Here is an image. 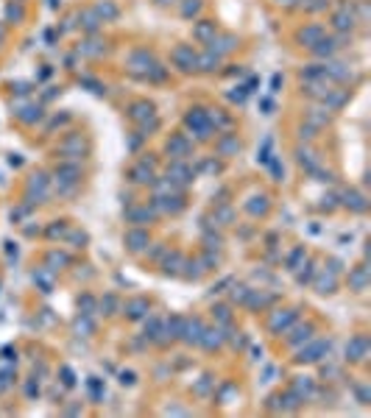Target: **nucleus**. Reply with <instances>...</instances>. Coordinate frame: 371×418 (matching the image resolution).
<instances>
[{
  "instance_id": "1",
  "label": "nucleus",
  "mask_w": 371,
  "mask_h": 418,
  "mask_svg": "<svg viewBox=\"0 0 371 418\" xmlns=\"http://www.w3.org/2000/svg\"><path fill=\"white\" fill-rule=\"evenodd\" d=\"M78 179H81L78 165L64 162L61 167H56V184L61 187V195H73V193H76V187H78Z\"/></svg>"
},
{
  "instance_id": "2",
  "label": "nucleus",
  "mask_w": 371,
  "mask_h": 418,
  "mask_svg": "<svg viewBox=\"0 0 371 418\" xmlns=\"http://www.w3.org/2000/svg\"><path fill=\"white\" fill-rule=\"evenodd\" d=\"M184 123H187V128H193V134L199 137V139H209L212 131H215L204 109H190V114L184 117Z\"/></svg>"
},
{
  "instance_id": "3",
  "label": "nucleus",
  "mask_w": 371,
  "mask_h": 418,
  "mask_svg": "<svg viewBox=\"0 0 371 418\" xmlns=\"http://www.w3.org/2000/svg\"><path fill=\"white\" fill-rule=\"evenodd\" d=\"M126 64H129L131 73H137V76H145V78H148V73L156 67L154 56H151L148 51H131V53H129V59H126Z\"/></svg>"
},
{
  "instance_id": "4",
  "label": "nucleus",
  "mask_w": 371,
  "mask_h": 418,
  "mask_svg": "<svg viewBox=\"0 0 371 418\" xmlns=\"http://www.w3.org/2000/svg\"><path fill=\"white\" fill-rule=\"evenodd\" d=\"M196 61H199V56H196V51L190 45H179L173 51V64L179 70H196Z\"/></svg>"
},
{
  "instance_id": "5",
  "label": "nucleus",
  "mask_w": 371,
  "mask_h": 418,
  "mask_svg": "<svg viewBox=\"0 0 371 418\" xmlns=\"http://www.w3.org/2000/svg\"><path fill=\"white\" fill-rule=\"evenodd\" d=\"M168 179H171L176 187H184V184H190V181H193V170L181 162V159H176V162L168 167Z\"/></svg>"
},
{
  "instance_id": "6",
  "label": "nucleus",
  "mask_w": 371,
  "mask_h": 418,
  "mask_svg": "<svg viewBox=\"0 0 371 418\" xmlns=\"http://www.w3.org/2000/svg\"><path fill=\"white\" fill-rule=\"evenodd\" d=\"M168 154H171L173 159H187V156L193 154L190 139H187L184 134H176V137H171V142H168Z\"/></svg>"
},
{
  "instance_id": "7",
  "label": "nucleus",
  "mask_w": 371,
  "mask_h": 418,
  "mask_svg": "<svg viewBox=\"0 0 371 418\" xmlns=\"http://www.w3.org/2000/svg\"><path fill=\"white\" fill-rule=\"evenodd\" d=\"M354 23H357V20H354V14H352V9H349V6H341V9L335 11V17H332V26H335V31H352L354 28Z\"/></svg>"
},
{
  "instance_id": "8",
  "label": "nucleus",
  "mask_w": 371,
  "mask_h": 418,
  "mask_svg": "<svg viewBox=\"0 0 371 418\" xmlns=\"http://www.w3.org/2000/svg\"><path fill=\"white\" fill-rule=\"evenodd\" d=\"M131 181H134V184H154V170H151V162H148V159H143V162L140 165H134V167H131Z\"/></svg>"
},
{
  "instance_id": "9",
  "label": "nucleus",
  "mask_w": 371,
  "mask_h": 418,
  "mask_svg": "<svg viewBox=\"0 0 371 418\" xmlns=\"http://www.w3.org/2000/svg\"><path fill=\"white\" fill-rule=\"evenodd\" d=\"M296 321V309H279L271 321H268V326H271V332H287V326Z\"/></svg>"
},
{
  "instance_id": "10",
  "label": "nucleus",
  "mask_w": 371,
  "mask_h": 418,
  "mask_svg": "<svg viewBox=\"0 0 371 418\" xmlns=\"http://www.w3.org/2000/svg\"><path fill=\"white\" fill-rule=\"evenodd\" d=\"M201 332H204V324H201L199 318H193V321H184L181 324V340L184 343H199L201 340Z\"/></svg>"
},
{
  "instance_id": "11",
  "label": "nucleus",
  "mask_w": 371,
  "mask_h": 418,
  "mask_svg": "<svg viewBox=\"0 0 371 418\" xmlns=\"http://www.w3.org/2000/svg\"><path fill=\"white\" fill-rule=\"evenodd\" d=\"M366 354H369V340H366V337H354V340L346 346V360H352V362L366 360Z\"/></svg>"
},
{
  "instance_id": "12",
  "label": "nucleus",
  "mask_w": 371,
  "mask_h": 418,
  "mask_svg": "<svg viewBox=\"0 0 371 418\" xmlns=\"http://www.w3.org/2000/svg\"><path fill=\"white\" fill-rule=\"evenodd\" d=\"M234 45H237V36H232V34L215 36V39L209 42V53H215V56H224V53L234 51Z\"/></svg>"
},
{
  "instance_id": "13",
  "label": "nucleus",
  "mask_w": 371,
  "mask_h": 418,
  "mask_svg": "<svg viewBox=\"0 0 371 418\" xmlns=\"http://www.w3.org/2000/svg\"><path fill=\"white\" fill-rule=\"evenodd\" d=\"M129 117L134 120V123H145V120L154 117V106H151L148 101H137V103H131Z\"/></svg>"
},
{
  "instance_id": "14",
  "label": "nucleus",
  "mask_w": 371,
  "mask_h": 418,
  "mask_svg": "<svg viewBox=\"0 0 371 418\" xmlns=\"http://www.w3.org/2000/svg\"><path fill=\"white\" fill-rule=\"evenodd\" d=\"M296 162H299V167H304L307 173L318 170V154L310 151V148H299V151H296Z\"/></svg>"
},
{
  "instance_id": "15",
  "label": "nucleus",
  "mask_w": 371,
  "mask_h": 418,
  "mask_svg": "<svg viewBox=\"0 0 371 418\" xmlns=\"http://www.w3.org/2000/svg\"><path fill=\"white\" fill-rule=\"evenodd\" d=\"M327 351H329V340H318V343H313L310 349H302L299 360H302V362H315V360H321V354H327Z\"/></svg>"
},
{
  "instance_id": "16",
  "label": "nucleus",
  "mask_w": 371,
  "mask_h": 418,
  "mask_svg": "<svg viewBox=\"0 0 371 418\" xmlns=\"http://www.w3.org/2000/svg\"><path fill=\"white\" fill-rule=\"evenodd\" d=\"M34 193H36V201L48 198V176H45V173H36V176H31V184H28V195H34Z\"/></svg>"
},
{
  "instance_id": "17",
  "label": "nucleus",
  "mask_w": 371,
  "mask_h": 418,
  "mask_svg": "<svg viewBox=\"0 0 371 418\" xmlns=\"http://www.w3.org/2000/svg\"><path fill=\"white\" fill-rule=\"evenodd\" d=\"M338 48H341V45H338V39H324V36H321L318 42L313 45V53H315V56H321V59H329V56H335Z\"/></svg>"
},
{
  "instance_id": "18",
  "label": "nucleus",
  "mask_w": 371,
  "mask_h": 418,
  "mask_svg": "<svg viewBox=\"0 0 371 418\" xmlns=\"http://www.w3.org/2000/svg\"><path fill=\"white\" fill-rule=\"evenodd\" d=\"M343 204L352 209V212H366L369 209V204H366V198L357 193V190H346L343 193Z\"/></svg>"
},
{
  "instance_id": "19",
  "label": "nucleus",
  "mask_w": 371,
  "mask_h": 418,
  "mask_svg": "<svg viewBox=\"0 0 371 418\" xmlns=\"http://www.w3.org/2000/svg\"><path fill=\"white\" fill-rule=\"evenodd\" d=\"M201 346H204V349L207 351H215L218 346H221V343H224V334H221V329H204V332H201Z\"/></svg>"
},
{
  "instance_id": "20",
  "label": "nucleus",
  "mask_w": 371,
  "mask_h": 418,
  "mask_svg": "<svg viewBox=\"0 0 371 418\" xmlns=\"http://www.w3.org/2000/svg\"><path fill=\"white\" fill-rule=\"evenodd\" d=\"M126 246H129L131 251H143V248L148 246V231H143V229H131L129 234H126Z\"/></svg>"
},
{
  "instance_id": "21",
  "label": "nucleus",
  "mask_w": 371,
  "mask_h": 418,
  "mask_svg": "<svg viewBox=\"0 0 371 418\" xmlns=\"http://www.w3.org/2000/svg\"><path fill=\"white\" fill-rule=\"evenodd\" d=\"M237 151H240V139L234 134H226L224 139H218V154L221 156H234Z\"/></svg>"
},
{
  "instance_id": "22",
  "label": "nucleus",
  "mask_w": 371,
  "mask_h": 418,
  "mask_svg": "<svg viewBox=\"0 0 371 418\" xmlns=\"http://www.w3.org/2000/svg\"><path fill=\"white\" fill-rule=\"evenodd\" d=\"M193 36H196L199 42H207V45H209V42L218 36L215 23H199V26H196V31H193Z\"/></svg>"
},
{
  "instance_id": "23",
  "label": "nucleus",
  "mask_w": 371,
  "mask_h": 418,
  "mask_svg": "<svg viewBox=\"0 0 371 418\" xmlns=\"http://www.w3.org/2000/svg\"><path fill=\"white\" fill-rule=\"evenodd\" d=\"M92 11L98 14V20H101V23H106V20H117V14H120V11H117V6H114V3H109V0L98 3Z\"/></svg>"
},
{
  "instance_id": "24",
  "label": "nucleus",
  "mask_w": 371,
  "mask_h": 418,
  "mask_svg": "<svg viewBox=\"0 0 371 418\" xmlns=\"http://www.w3.org/2000/svg\"><path fill=\"white\" fill-rule=\"evenodd\" d=\"M126 315L129 318H143V315H148V301L145 299H131L129 304H126Z\"/></svg>"
},
{
  "instance_id": "25",
  "label": "nucleus",
  "mask_w": 371,
  "mask_h": 418,
  "mask_svg": "<svg viewBox=\"0 0 371 418\" xmlns=\"http://www.w3.org/2000/svg\"><path fill=\"white\" fill-rule=\"evenodd\" d=\"M321 36H324V28H321V26H310V28H304L302 34H299V42H304L307 48H313Z\"/></svg>"
},
{
  "instance_id": "26",
  "label": "nucleus",
  "mask_w": 371,
  "mask_h": 418,
  "mask_svg": "<svg viewBox=\"0 0 371 418\" xmlns=\"http://www.w3.org/2000/svg\"><path fill=\"white\" fill-rule=\"evenodd\" d=\"M335 284H338V279H335V273H332V271L321 273L318 282H315V290H318V293H335Z\"/></svg>"
},
{
  "instance_id": "27",
  "label": "nucleus",
  "mask_w": 371,
  "mask_h": 418,
  "mask_svg": "<svg viewBox=\"0 0 371 418\" xmlns=\"http://www.w3.org/2000/svg\"><path fill=\"white\" fill-rule=\"evenodd\" d=\"M129 223H148L154 218V209H148V206H137V209H129Z\"/></svg>"
},
{
  "instance_id": "28",
  "label": "nucleus",
  "mask_w": 371,
  "mask_h": 418,
  "mask_svg": "<svg viewBox=\"0 0 371 418\" xmlns=\"http://www.w3.org/2000/svg\"><path fill=\"white\" fill-rule=\"evenodd\" d=\"M349 284H352V290H366V284H369V271L366 268H357V271L349 276Z\"/></svg>"
},
{
  "instance_id": "29",
  "label": "nucleus",
  "mask_w": 371,
  "mask_h": 418,
  "mask_svg": "<svg viewBox=\"0 0 371 418\" xmlns=\"http://www.w3.org/2000/svg\"><path fill=\"white\" fill-rule=\"evenodd\" d=\"M218 64H221V56H215V53H209V51L204 53V56H199V61H196V67L207 70V73H209V70H215Z\"/></svg>"
},
{
  "instance_id": "30",
  "label": "nucleus",
  "mask_w": 371,
  "mask_h": 418,
  "mask_svg": "<svg viewBox=\"0 0 371 418\" xmlns=\"http://www.w3.org/2000/svg\"><path fill=\"white\" fill-rule=\"evenodd\" d=\"M310 337H313V326L304 324V326H299V329H296V332L287 337V343H290V346H299L302 340H310Z\"/></svg>"
},
{
  "instance_id": "31",
  "label": "nucleus",
  "mask_w": 371,
  "mask_h": 418,
  "mask_svg": "<svg viewBox=\"0 0 371 418\" xmlns=\"http://www.w3.org/2000/svg\"><path fill=\"white\" fill-rule=\"evenodd\" d=\"M78 53H84V56H101V53H104V45L98 42V39H86V42L78 48Z\"/></svg>"
},
{
  "instance_id": "32",
  "label": "nucleus",
  "mask_w": 371,
  "mask_h": 418,
  "mask_svg": "<svg viewBox=\"0 0 371 418\" xmlns=\"http://www.w3.org/2000/svg\"><path fill=\"white\" fill-rule=\"evenodd\" d=\"M293 393H296V396H299V399L304 401L307 396H313V382L307 379V376H304V379H299V382L293 385Z\"/></svg>"
},
{
  "instance_id": "33",
  "label": "nucleus",
  "mask_w": 371,
  "mask_h": 418,
  "mask_svg": "<svg viewBox=\"0 0 371 418\" xmlns=\"http://www.w3.org/2000/svg\"><path fill=\"white\" fill-rule=\"evenodd\" d=\"M59 151H61L64 156H67L70 151H76V156H81V154H84V145H81V139H78V137H73V139H67V142H61Z\"/></svg>"
},
{
  "instance_id": "34",
  "label": "nucleus",
  "mask_w": 371,
  "mask_h": 418,
  "mask_svg": "<svg viewBox=\"0 0 371 418\" xmlns=\"http://www.w3.org/2000/svg\"><path fill=\"white\" fill-rule=\"evenodd\" d=\"M201 11V0H184V6H181V17H196Z\"/></svg>"
},
{
  "instance_id": "35",
  "label": "nucleus",
  "mask_w": 371,
  "mask_h": 418,
  "mask_svg": "<svg viewBox=\"0 0 371 418\" xmlns=\"http://www.w3.org/2000/svg\"><path fill=\"white\" fill-rule=\"evenodd\" d=\"M78 309H81V315H92L95 312V299L92 296H81L78 299Z\"/></svg>"
},
{
  "instance_id": "36",
  "label": "nucleus",
  "mask_w": 371,
  "mask_h": 418,
  "mask_svg": "<svg viewBox=\"0 0 371 418\" xmlns=\"http://www.w3.org/2000/svg\"><path fill=\"white\" fill-rule=\"evenodd\" d=\"M98 23H101V20H98L95 11H84V14H81V26H84L86 31H95Z\"/></svg>"
},
{
  "instance_id": "37",
  "label": "nucleus",
  "mask_w": 371,
  "mask_h": 418,
  "mask_svg": "<svg viewBox=\"0 0 371 418\" xmlns=\"http://www.w3.org/2000/svg\"><path fill=\"white\" fill-rule=\"evenodd\" d=\"M181 262H184L181 254H171L168 259H165V273H179V265Z\"/></svg>"
},
{
  "instance_id": "38",
  "label": "nucleus",
  "mask_w": 371,
  "mask_h": 418,
  "mask_svg": "<svg viewBox=\"0 0 371 418\" xmlns=\"http://www.w3.org/2000/svg\"><path fill=\"white\" fill-rule=\"evenodd\" d=\"M76 334H92V321H89V318H76Z\"/></svg>"
},
{
  "instance_id": "39",
  "label": "nucleus",
  "mask_w": 371,
  "mask_h": 418,
  "mask_svg": "<svg viewBox=\"0 0 371 418\" xmlns=\"http://www.w3.org/2000/svg\"><path fill=\"white\" fill-rule=\"evenodd\" d=\"M39 117H42V109H39V106H28L26 114H20L23 123H34V120H39Z\"/></svg>"
},
{
  "instance_id": "40",
  "label": "nucleus",
  "mask_w": 371,
  "mask_h": 418,
  "mask_svg": "<svg viewBox=\"0 0 371 418\" xmlns=\"http://www.w3.org/2000/svg\"><path fill=\"white\" fill-rule=\"evenodd\" d=\"M307 123H310V126H327L329 114H327V111H324V114H315V109H313L310 114H307Z\"/></svg>"
},
{
  "instance_id": "41",
  "label": "nucleus",
  "mask_w": 371,
  "mask_h": 418,
  "mask_svg": "<svg viewBox=\"0 0 371 418\" xmlns=\"http://www.w3.org/2000/svg\"><path fill=\"white\" fill-rule=\"evenodd\" d=\"M48 265H53L51 271H59V265H67V256L59 254V251H53V254L48 256Z\"/></svg>"
},
{
  "instance_id": "42",
  "label": "nucleus",
  "mask_w": 371,
  "mask_h": 418,
  "mask_svg": "<svg viewBox=\"0 0 371 418\" xmlns=\"http://www.w3.org/2000/svg\"><path fill=\"white\" fill-rule=\"evenodd\" d=\"M249 287H243V284H237V287H234L232 290V301H240V304H246V299H249Z\"/></svg>"
},
{
  "instance_id": "43",
  "label": "nucleus",
  "mask_w": 371,
  "mask_h": 418,
  "mask_svg": "<svg viewBox=\"0 0 371 418\" xmlns=\"http://www.w3.org/2000/svg\"><path fill=\"white\" fill-rule=\"evenodd\" d=\"M101 309H106V315H114V309H117V299H114V296H106V299L101 301Z\"/></svg>"
},
{
  "instance_id": "44",
  "label": "nucleus",
  "mask_w": 371,
  "mask_h": 418,
  "mask_svg": "<svg viewBox=\"0 0 371 418\" xmlns=\"http://www.w3.org/2000/svg\"><path fill=\"white\" fill-rule=\"evenodd\" d=\"M212 315H215L218 321H221V324H229V318H232V315H229V307H226V304L215 307V309H212Z\"/></svg>"
},
{
  "instance_id": "45",
  "label": "nucleus",
  "mask_w": 371,
  "mask_h": 418,
  "mask_svg": "<svg viewBox=\"0 0 371 418\" xmlns=\"http://www.w3.org/2000/svg\"><path fill=\"white\" fill-rule=\"evenodd\" d=\"M215 218L221 221V226H229V223H232V218H234V212L224 206V209H218V215H215Z\"/></svg>"
},
{
  "instance_id": "46",
  "label": "nucleus",
  "mask_w": 371,
  "mask_h": 418,
  "mask_svg": "<svg viewBox=\"0 0 371 418\" xmlns=\"http://www.w3.org/2000/svg\"><path fill=\"white\" fill-rule=\"evenodd\" d=\"M246 95H249V92H246V86H237L234 92H229V101H232V103H243V101H246Z\"/></svg>"
},
{
  "instance_id": "47",
  "label": "nucleus",
  "mask_w": 371,
  "mask_h": 418,
  "mask_svg": "<svg viewBox=\"0 0 371 418\" xmlns=\"http://www.w3.org/2000/svg\"><path fill=\"white\" fill-rule=\"evenodd\" d=\"M201 265H204V271H207V268H215V265H218V256L212 254V251H209V254H204V259H201Z\"/></svg>"
},
{
  "instance_id": "48",
  "label": "nucleus",
  "mask_w": 371,
  "mask_h": 418,
  "mask_svg": "<svg viewBox=\"0 0 371 418\" xmlns=\"http://www.w3.org/2000/svg\"><path fill=\"white\" fill-rule=\"evenodd\" d=\"M137 382V374L134 371H123L120 374V385H134Z\"/></svg>"
},
{
  "instance_id": "49",
  "label": "nucleus",
  "mask_w": 371,
  "mask_h": 418,
  "mask_svg": "<svg viewBox=\"0 0 371 418\" xmlns=\"http://www.w3.org/2000/svg\"><path fill=\"white\" fill-rule=\"evenodd\" d=\"M215 382V379H212V376H204V382H199V388H196V390L199 393H207L209 390V385Z\"/></svg>"
},
{
  "instance_id": "50",
  "label": "nucleus",
  "mask_w": 371,
  "mask_h": 418,
  "mask_svg": "<svg viewBox=\"0 0 371 418\" xmlns=\"http://www.w3.org/2000/svg\"><path fill=\"white\" fill-rule=\"evenodd\" d=\"M61 376H64V385H73L76 379H73V371L70 368H61Z\"/></svg>"
},
{
  "instance_id": "51",
  "label": "nucleus",
  "mask_w": 371,
  "mask_h": 418,
  "mask_svg": "<svg viewBox=\"0 0 371 418\" xmlns=\"http://www.w3.org/2000/svg\"><path fill=\"white\" fill-rule=\"evenodd\" d=\"M357 399H360V404H369V390H366V388H357Z\"/></svg>"
},
{
  "instance_id": "52",
  "label": "nucleus",
  "mask_w": 371,
  "mask_h": 418,
  "mask_svg": "<svg viewBox=\"0 0 371 418\" xmlns=\"http://www.w3.org/2000/svg\"><path fill=\"white\" fill-rule=\"evenodd\" d=\"M310 276H313V268H307V271H302V273H299V284L310 282Z\"/></svg>"
},
{
  "instance_id": "53",
  "label": "nucleus",
  "mask_w": 371,
  "mask_h": 418,
  "mask_svg": "<svg viewBox=\"0 0 371 418\" xmlns=\"http://www.w3.org/2000/svg\"><path fill=\"white\" fill-rule=\"evenodd\" d=\"M279 84H282V76H274V81H271V86H274V89H271V92H276V89H279Z\"/></svg>"
},
{
  "instance_id": "54",
  "label": "nucleus",
  "mask_w": 371,
  "mask_h": 418,
  "mask_svg": "<svg viewBox=\"0 0 371 418\" xmlns=\"http://www.w3.org/2000/svg\"><path fill=\"white\" fill-rule=\"evenodd\" d=\"M61 231H64V226H53V229H51V237H56V234H61Z\"/></svg>"
},
{
  "instance_id": "55",
  "label": "nucleus",
  "mask_w": 371,
  "mask_h": 418,
  "mask_svg": "<svg viewBox=\"0 0 371 418\" xmlns=\"http://www.w3.org/2000/svg\"><path fill=\"white\" fill-rule=\"evenodd\" d=\"M73 243H86V234H73Z\"/></svg>"
},
{
  "instance_id": "56",
  "label": "nucleus",
  "mask_w": 371,
  "mask_h": 418,
  "mask_svg": "<svg viewBox=\"0 0 371 418\" xmlns=\"http://www.w3.org/2000/svg\"><path fill=\"white\" fill-rule=\"evenodd\" d=\"M156 3H159V6H168V3H173V0H156Z\"/></svg>"
}]
</instances>
